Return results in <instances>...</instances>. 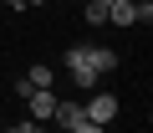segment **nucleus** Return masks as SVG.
Here are the masks:
<instances>
[{
	"label": "nucleus",
	"mask_w": 153,
	"mask_h": 133,
	"mask_svg": "<svg viewBox=\"0 0 153 133\" xmlns=\"http://www.w3.org/2000/svg\"><path fill=\"white\" fill-rule=\"evenodd\" d=\"M107 26H138V0H112L107 5Z\"/></svg>",
	"instance_id": "nucleus-5"
},
{
	"label": "nucleus",
	"mask_w": 153,
	"mask_h": 133,
	"mask_svg": "<svg viewBox=\"0 0 153 133\" xmlns=\"http://www.w3.org/2000/svg\"><path fill=\"white\" fill-rule=\"evenodd\" d=\"M82 108H87V118H92V123H97V128H107V123H112V118H117V113H123V102H117V97H112V92H102V87H92V92H87V102H82Z\"/></svg>",
	"instance_id": "nucleus-3"
},
{
	"label": "nucleus",
	"mask_w": 153,
	"mask_h": 133,
	"mask_svg": "<svg viewBox=\"0 0 153 133\" xmlns=\"http://www.w3.org/2000/svg\"><path fill=\"white\" fill-rule=\"evenodd\" d=\"M5 5H16V10H26V0H5Z\"/></svg>",
	"instance_id": "nucleus-8"
},
{
	"label": "nucleus",
	"mask_w": 153,
	"mask_h": 133,
	"mask_svg": "<svg viewBox=\"0 0 153 133\" xmlns=\"http://www.w3.org/2000/svg\"><path fill=\"white\" fill-rule=\"evenodd\" d=\"M26 108H31L26 118H36V123H51V113H56V92H51V87H31V92H26Z\"/></svg>",
	"instance_id": "nucleus-4"
},
{
	"label": "nucleus",
	"mask_w": 153,
	"mask_h": 133,
	"mask_svg": "<svg viewBox=\"0 0 153 133\" xmlns=\"http://www.w3.org/2000/svg\"><path fill=\"white\" fill-rule=\"evenodd\" d=\"M51 123H56V128H66V133H102V128L87 118V108H82V102H66V97H56Z\"/></svg>",
	"instance_id": "nucleus-2"
},
{
	"label": "nucleus",
	"mask_w": 153,
	"mask_h": 133,
	"mask_svg": "<svg viewBox=\"0 0 153 133\" xmlns=\"http://www.w3.org/2000/svg\"><path fill=\"white\" fill-rule=\"evenodd\" d=\"M26 5H46V0H26Z\"/></svg>",
	"instance_id": "nucleus-9"
},
{
	"label": "nucleus",
	"mask_w": 153,
	"mask_h": 133,
	"mask_svg": "<svg viewBox=\"0 0 153 133\" xmlns=\"http://www.w3.org/2000/svg\"><path fill=\"white\" fill-rule=\"evenodd\" d=\"M82 21H87V26H107V5H97V0H87Z\"/></svg>",
	"instance_id": "nucleus-7"
},
{
	"label": "nucleus",
	"mask_w": 153,
	"mask_h": 133,
	"mask_svg": "<svg viewBox=\"0 0 153 133\" xmlns=\"http://www.w3.org/2000/svg\"><path fill=\"white\" fill-rule=\"evenodd\" d=\"M26 82H31V87H56V72H51L46 61H36L31 72H26Z\"/></svg>",
	"instance_id": "nucleus-6"
},
{
	"label": "nucleus",
	"mask_w": 153,
	"mask_h": 133,
	"mask_svg": "<svg viewBox=\"0 0 153 133\" xmlns=\"http://www.w3.org/2000/svg\"><path fill=\"white\" fill-rule=\"evenodd\" d=\"M117 61H123V56H117L112 46H66V56H61L71 87H82V92L102 87V77H107V72H117Z\"/></svg>",
	"instance_id": "nucleus-1"
}]
</instances>
